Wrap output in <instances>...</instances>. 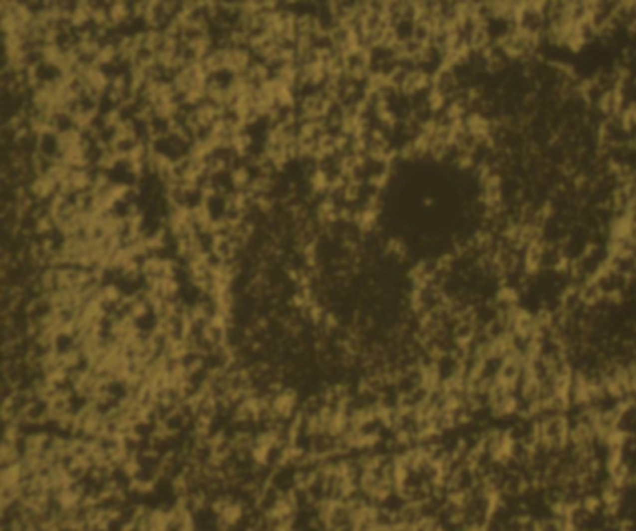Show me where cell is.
Wrapping results in <instances>:
<instances>
[{
  "instance_id": "cell-1",
  "label": "cell",
  "mask_w": 636,
  "mask_h": 531,
  "mask_svg": "<svg viewBox=\"0 0 636 531\" xmlns=\"http://www.w3.org/2000/svg\"><path fill=\"white\" fill-rule=\"evenodd\" d=\"M232 183L237 186V188H243L245 184H250V177H248V170L245 166H241V168H235L232 172Z\"/></svg>"
},
{
  "instance_id": "cell-2",
  "label": "cell",
  "mask_w": 636,
  "mask_h": 531,
  "mask_svg": "<svg viewBox=\"0 0 636 531\" xmlns=\"http://www.w3.org/2000/svg\"><path fill=\"white\" fill-rule=\"evenodd\" d=\"M108 11H110V19H112L114 22H123L129 13L125 4H114V7H110Z\"/></svg>"
}]
</instances>
